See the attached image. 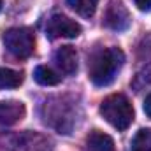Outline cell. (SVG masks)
I'll return each mask as SVG.
<instances>
[{
  "mask_svg": "<svg viewBox=\"0 0 151 151\" xmlns=\"http://www.w3.org/2000/svg\"><path fill=\"white\" fill-rule=\"evenodd\" d=\"M34 79L42 86H56L62 81V76H58L53 69L46 67V65H39L34 70Z\"/></svg>",
  "mask_w": 151,
  "mask_h": 151,
  "instance_id": "cell-11",
  "label": "cell"
},
{
  "mask_svg": "<svg viewBox=\"0 0 151 151\" xmlns=\"http://www.w3.org/2000/svg\"><path fill=\"white\" fill-rule=\"evenodd\" d=\"M132 23V16L121 0H111L104 12V25L114 32H125Z\"/></svg>",
  "mask_w": 151,
  "mask_h": 151,
  "instance_id": "cell-5",
  "label": "cell"
},
{
  "mask_svg": "<svg viewBox=\"0 0 151 151\" xmlns=\"http://www.w3.org/2000/svg\"><path fill=\"white\" fill-rule=\"evenodd\" d=\"M23 83V74L7 67H0V90H14Z\"/></svg>",
  "mask_w": 151,
  "mask_h": 151,
  "instance_id": "cell-10",
  "label": "cell"
},
{
  "mask_svg": "<svg viewBox=\"0 0 151 151\" xmlns=\"http://www.w3.org/2000/svg\"><path fill=\"white\" fill-rule=\"evenodd\" d=\"M86 148L88 151H114V141L111 135L100 130H93L86 137Z\"/></svg>",
  "mask_w": 151,
  "mask_h": 151,
  "instance_id": "cell-9",
  "label": "cell"
},
{
  "mask_svg": "<svg viewBox=\"0 0 151 151\" xmlns=\"http://www.w3.org/2000/svg\"><path fill=\"white\" fill-rule=\"evenodd\" d=\"M132 151H151V128H141L134 135Z\"/></svg>",
  "mask_w": 151,
  "mask_h": 151,
  "instance_id": "cell-13",
  "label": "cell"
},
{
  "mask_svg": "<svg viewBox=\"0 0 151 151\" xmlns=\"http://www.w3.org/2000/svg\"><path fill=\"white\" fill-rule=\"evenodd\" d=\"M56 67L67 76H72L77 72V51L72 46H62L55 51L53 56Z\"/></svg>",
  "mask_w": 151,
  "mask_h": 151,
  "instance_id": "cell-8",
  "label": "cell"
},
{
  "mask_svg": "<svg viewBox=\"0 0 151 151\" xmlns=\"http://www.w3.org/2000/svg\"><path fill=\"white\" fill-rule=\"evenodd\" d=\"M144 113L148 118H151V93L146 97V100H144Z\"/></svg>",
  "mask_w": 151,
  "mask_h": 151,
  "instance_id": "cell-15",
  "label": "cell"
},
{
  "mask_svg": "<svg viewBox=\"0 0 151 151\" xmlns=\"http://www.w3.org/2000/svg\"><path fill=\"white\" fill-rule=\"evenodd\" d=\"M9 151H53L51 141L39 134H23L11 141Z\"/></svg>",
  "mask_w": 151,
  "mask_h": 151,
  "instance_id": "cell-6",
  "label": "cell"
},
{
  "mask_svg": "<svg viewBox=\"0 0 151 151\" xmlns=\"http://www.w3.org/2000/svg\"><path fill=\"white\" fill-rule=\"evenodd\" d=\"M25 104L19 100H4L0 102V128L11 127L25 118Z\"/></svg>",
  "mask_w": 151,
  "mask_h": 151,
  "instance_id": "cell-7",
  "label": "cell"
},
{
  "mask_svg": "<svg viewBox=\"0 0 151 151\" xmlns=\"http://www.w3.org/2000/svg\"><path fill=\"white\" fill-rule=\"evenodd\" d=\"M125 63V53L119 47H107L93 55L88 74L95 86H109Z\"/></svg>",
  "mask_w": 151,
  "mask_h": 151,
  "instance_id": "cell-1",
  "label": "cell"
},
{
  "mask_svg": "<svg viewBox=\"0 0 151 151\" xmlns=\"http://www.w3.org/2000/svg\"><path fill=\"white\" fill-rule=\"evenodd\" d=\"M134 4H135L137 9L142 11V12H150L151 11V0H134Z\"/></svg>",
  "mask_w": 151,
  "mask_h": 151,
  "instance_id": "cell-14",
  "label": "cell"
},
{
  "mask_svg": "<svg viewBox=\"0 0 151 151\" xmlns=\"http://www.w3.org/2000/svg\"><path fill=\"white\" fill-rule=\"evenodd\" d=\"M69 7L83 18H91L97 11L99 0H67Z\"/></svg>",
  "mask_w": 151,
  "mask_h": 151,
  "instance_id": "cell-12",
  "label": "cell"
},
{
  "mask_svg": "<svg viewBox=\"0 0 151 151\" xmlns=\"http://www.w3.org/2000/svg\"><path fill=\"white\" fill-rule=\"evenodd\" d=\"M4 46L16 58H28L35 49L34 32L27 27L11 28L4 34Z\"/></svg>",
  "mask_w": 151,
  "mask_h": 151,
  "instance_id": "cell-3",
  "label": "cell"
},
{
  "mask_svg": "<svg viewBox=\"0 0 151 151\" xmlns=\"http://www.w3.org/2000/svg\"><path fill=\"white\" fill-rule=\"evenodd\" d=\"M2 5H4V2H2V0H0V11H2Z\"/></svg>",
  "mask_w": 151,
  "mask_h": 151,
  "instance_id": "cell-16",
  "label": "cell"
},
{
  "mask_svg": "<svg viewBox=\"0 0 151 151\" xmlns=\"http://www.w3.org/2000/svg\"><path fill=\"white\" fill-rule=\"evenodd\" d=\"M100 114L111 127L121 132L127 130L134 121V107L130 100L121 93H114L104 99L100 104Z\"/></svg>",
  "mask_w": 151,
  "mask_h": 151,
  "instance_id": "cell-2",
  "label": "cell"
},
{
  "mask_svg": "<svg viewBox=\"0 0 151 151\" xmlns=\"http://www.w3.org/2000/svg\"><path fill=\"white\" fill-rule=\"evenodd\" d=\"M81 34V25L76 23L74 19L67 18L65 14H53L47 19L46 25V35L47 39H76Z\"/></svg>",
  "mask_w": 151,
  "mask_h": 151,
  "instance_id": "cell-4",
  "label": "cell"
}]
</instances>
